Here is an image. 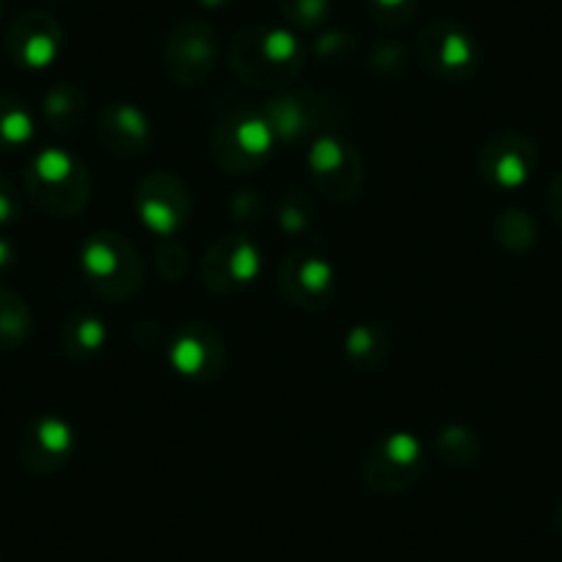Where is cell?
<instances>
[{
  "label": "cell",
  "mask_w": 562,
  "mask_h": 562,
  "mask_svg": "<svg viewBox=\"0 0 562 562\" xmlns=\"http://www.w3.org/2000/svg\"><path fill=\"white\" fill-rule=\"evenodd\" d=\"M229 67L257 89H288L304 69V47L290 31L251 25L232 40Z\"/></svg>",
  "instance_id": "1"
},
{
  "label": "cell",
  "mask_w": 562,
  "mask_h": 562,
  "mask_svg": "<svg viewBox=\"0 0 562 562\" xmlns=\"http://www.w3.org/2000/svg\"><path fill=\"white\" fill-rule=\"evenodd\" d=\"M25 193L45 213L75 218L91 202L89 169L67 149L47 147L25 166Z\"/></svg>",
  "instance_id": "2"
},
{
  "label": "cell",
  "mask_w": 562,
  "mask_h": 562,
  "mask_svg": "<svg viewBox=\"0 0 562 562\" xmlns=\"http://www.w3.org/2000/svg\"><path fill=\"white\" fill-rule=\"evenodd\" d=\"M144 259L119 232H94L80 248V273L86 288L102 301H124L144 284Z\"/></svg>",
  "instance_id": "3"
},
{
  "label": "cell",
  "mask_w": 562,
  "mask_h": 562,
  "mask_svg": "<svg viewBox=\"0 0 562 562\" xmlns=\"http://www.w3.org/2000/svg\"><path fill=\"white\" fill-rule=\"evenodd\" d=\"M276 135V144H301L334 135L348 122V105L323 91H281L259 111Z\"/></svg>",
  "instance_id": "4"
},
{
  "label": "cell",
  "mask_w": 562,
  "mask_h": 562,
  "mask_svg": "<svg viewBox=\"0 0 562 562\" xmlns=\"http://www.w3.org/2000/svg\"><path fill=\"white\" fill-rule=\"evenodd\" d=\"M276 147V135L262 113L235 111L215 124L210 153L226 175H251L262 169Z\"/></svg>",
  "instance_id": "5"
},
{
  "label": "cell",
  "mask_w": 562,
  "mask_h": 562,
  "mask_svg": "<svg viewBox=\"0 0 562 562\" xmlns=\"http://www.w3.org/2000/svg\"><path fill=\"white\" fill-rule=\"evenodd\" d=\"M306 169L315 191L331 202H353L364 188V158L353 140L339 133L312 140L306 149Z\"/></svg>",
  "instance_id": "6"
},
{
  "label": "cell",
  "mask_w": 562,
  "mask_h": 562,
  "mask_svg": "<svg viewBox=\"0 0 562 562\" xmlns=\"http://www.w3.org/2000/svg\"><path fill=\"white\" fill-rule=\"evenodd\" d=\"M425 472V450L411 434H386L367 450L361 461V480L375 494L392 496L414 488Z\"/></svg>",
  "instance_id": "7"
},
{
  "label": "cell",
  "mask_w": 562,
  "mask_h": 562,
  "mask_svg": "<svg viewBox=\"0 0 562 562\" xmlns=\"http://www.w3.org/2000/svg\"><path fill=\"white\" fill-rule=\"evenodd\" d=\"M416 56L425 69L450 83L469 80L480 67V45L463 25L452 20L425 25L416 36Z\"/></svg>",
  "instance_id": "8"
},
{
  "label": "cell",
  "mask_w": 562,
  "mask_h": 562,
  "mask_svg": "<svg viewBox=\"0 0 562 562\" xmlns=\"http://www.w3.org/2000/svg\"><path fill=\"white\" fill-rule=\"evenodd\" d=\"M540 164L538 144L524 130H499L483 144L477 169L485 186L494 191H518L535 177Z\"/></svg>",
  "instance_id": "9"
},
{
  "label": "cell",
  "mask_w": 562,
  "mask_h": 562,
  "mask_svg": "<svg viewBox=\"0 0 562 562\" xmlns=\"http://www.w3.org/2000/svg\"><path fill=\"white\" fill-rule=\"evenodd\" d=\"M166 72L180 86H199L218 64V34L207 20L186 18L171 29L164 50Z\"/></svg>",
  "instance_id": "10"
},
{
  "label": "cell",
  "mask_w": 562,
  "mask_h": 562,
  "mask_svg": "<svg viewBox=\"0 0 562 562\" xmlns=\"http://www.w3.org/2000/svg\"><path fill=\"white\" fill-rule=\"evenodd\" d=\"M262 270V251L246 235H224L204 251L199 276L204 288L218 295H235L254 284Z\"/></svg>",
  "instance_id": "11"
},
{
  "label": "cell",
  "mask_w": 562,
  "mask_h": 562,
  "mask_svg": "<svg viewBox=\"0 0 562 562\" xmlns=\"http://www.w3.org/2000/svg\"><path fill=\"white\" fill-rule=\"evenodd\" d=\"M281 295L306 312H323L337 299V273L323 254L299 248L279 265Z\"/></svg>",
  "instance_id": "12"
},
{
  "label": "cell",
  "mask_w": 562,
  "mask_h": 562,
  "mask_svg": "<svg viewBox=\"0 0 562 562\" xmlns=\"http://www.w3.org/2000/svg\"><path fill=\"white\" fill-rule=\"evenodd\" d=\"M135 204L144 226L158 237H175L188 224L193 210L188 186L169 171H153L144 177L135 191Z\"/></svg>",
  "instance_id": "13"
},
{
  "label": "cell",
  "mask_w": 562,
  "mask_h": 562,
  "mask_svg": "<svg viewBox=\"0 0 562 562\" xmlns=\"http://www.w3.org/2000/svg\"><path fill=\"white\" fill-rule=\"evenodd\" d=\"M75 430L64 416L40 414L29 422L18 439V458L36 477L61 472L75 456Z\"/></svg>",
  "instance_id": "14"
},
{
  "label": "cell",
  "mask_w": 562,
  "mask_h": 562,
  "mask_svg": "<svg viewBox=\"0 0 562 562\" xmlns=\"http://www.w3.org/2000/svg\"><path fill=\"white\" fill-rule=\"evenodd\" d=\"M169 364L182 378L196 383H213L226 370V342L210 323H186L171 334Z\"/></svg>",
  "instance_id": "15"
},
{
  "label": "cell",
  "mask_w": 562,
  "mask_h": 562,
  "mask_svg": "<svg viewBox=\"0 0 562 562\" xmlns=\"http://www.w3.org/2000/svg\"><path fill=\"white\" fill-rule=\"evenodd\" d=\"M64 45L61 23L50 12L31 9L12 20L7 31V56L23 69H45Z\"/></svg>",
  "instance_id": "16"
},
{
  "label": "cell",
  "mask_w": 562,
  "mask_h": 562,
  "mask_svg": "<svg viewBox=\"0 0 562 562\" xmlns=\"http://www.w3.org/2000/svg\"><path fill=\"white\" fill-rule=\"evenodd\" d=\"M97 140L116 158H144L153 147V122L133 102H111L97 119Z\"/></svg>",
  "instance_id": "17"
},
{
  "label": "cell",
  "mask_w": 562,
  "mask_h": 562,
  "mask_svg": "<svg viewBox=\"0 0 562 562\" xmlns=\"http://www.w3.org/2000/svg\"><path fill=\"white\" fill-rule=\"evenodd\" d=\"M345 359L361 372L381 370L383 361L392 353V334L386 326L378 321L356 323L348 334H345Z\"/></svg>",
  "instance_id": "18"
},
{
  "label": "cell",
  "mask_w": 562,
  "mask_h": 562,
  "mask_svg": "<svg viewBox=\"0 0 562 562\" xmlns=\"http://www.w3.org/2000/svg\"><path fill=\"white\" fill-rule=\"evenodd\" d=\"M105 323L91 315V312H75L64 321L61 331H58V345H61V353L69 361H86L97 356L105 348Z\"/></svg>",
  "instance_id": "19"
},
{
  "label": "cell",
  "mask_w": 562,
  "mask_h": 562,
  "mask_svg": "<svg viewBox=\"0 0 562 562\" xmlns=\"http://www.w3.org/2000/svg\"><path fill=\"white\" fill-rule=\"evenodd\" d=\"M42 119L58 135H69L86 122V94L75 83H56L42 100Z\"/></svg>",
  "instance_id": "20"
},
{
  "label": "cell",
  "mask_w": 562,
  "mask_h": 562,
  "mask_svg": "<svg viewBox=\"0 0 562 562\" xmlns=\"http://www.w3.org/2000/svg\"><path fill=\"white\" fill-rule=\"evenodd\" d=\"M34 315L20 293L0 284V350H18L29 342Z\"/></svg>",
  "instance_id": "21"
},
{
  "label": "cell",
  "mask_w": 562,
  "mask_h": 562,
  "mask_svg": "<svg viewBox=\"0 0 562 562\" xmlns=\"http://www.w3.org/2000/svg\"><path fill=\"white\" fill-rule=\"evenodd\" d=\"M36 133V119L31 108L20 97L0 94V149L14 153V149L29 147Z\"/></svg>",
  "instance_id": "22"
},
{
  "label": "cell",
  "mask_w": 562,
  "mask_h": 562,
  "mask_svg": "<svg viewBox=\"0 0 562 562\" xmlns=\"http://www.w3.org/2000/svg\"><path fill=\"white\" fill-rule=\"evenodd\" d=\"M494 237L505 251L529 254L538 243V224L521 207H505L494 218Z\"/></svg>",
  "instance_id": "23"
},
{
  "label": "cell",
  "mask_w": 562,
  "mask_h": 562,
  "mask_svg": "<svg viewBox=\"0 0 562 562\" xmlns=\"http://www.w3.org/2000/svg\"><path fill=\"white\" fill-rule=\"evenodd\" d=\"M436 452H439L447 467L463 469L477 463L480 452H483V441L474 430L463 428V425H447L436 436Z\"/></svg>",
  "instance_id": "24"
},
{
  "label": "cell",
  "mask_w": 562,
  "mask_h": 562,
  "mask_svg": "<svg viewBox=\"0 0 562 562\" xmlns=\"http://www.w3.org/2000/svg\"><path fill=\"white\" fill-rule=\"evenodd\" d=\"M315 204H312L310 196H304L301 191H288L279 202V213H276V221L288 235H306V232L315 226Z\"/></svg>",
  "instance_id": "25"
},
{
  "label": "cell",
  "mask_w": 562,
  "mask_h": 562,
  "mask_svg": "<svg viewBox=\"0 0 562 562\" xmlns=\"http://www.w3.org/2000/svg\"><path fill=\"white\" fill-rule=\"evenodd\" d=\"M279 9L290 25L301 31L323 29L331 14V0H279Z\"/></svg>",
  "instance_id": "26"
},
{
  "label": "cell",
  "mask_w": 562,
  "mask_h": 562,
  "mask_svg": "<svg viewBox=\"0 0 562 562\" xmlns=\"http://www.w3.org/2000/svg\"><path fill=\"white\" fill-rule=\"evenodd\" d=\"M367 69L381 78H400L408 69V50L400 42H381L367 56Z\"/></svg>",
  "instance_id": "27"
},
{
  "label": "cell",
  "mask_w": 562,
  "mask_h": 562,
  "mask_svg": "<svg viewBox=\"0 0 562 562\" xmlns=\"http://www.w3.org/2000/svg\"><path fill=\"white\" fill-rule=\"evenodd\" d=\"M372 20L383 29H405L416 18V0H367Z\"/></svg>",
  "instance_id": "28"
},
{
  "label": "cell",
  "mask_w": 562,
  "mask_h": 562,
  "mask_svg": "<svg viewBox=\"0 0 562 562\" xmlns=\"http://www.w3.org/2000/svg\"><path fill=\"white\" fill-rule=\"evenodd\" d=\"M155 268L164 279L177 281L188 270V251L180 240L175 237H160L155 246Z\"/></svg>",
  "instance_id": "29"
},
{
  "label": "cell",
  "mask_w": 562,
  "mask_h": 562,
  "mask_svg": "<svg viewBox=\"0 0 562 562\" xmlns=\"http://www.w3.org/2000/svg\"><path fill=\"white\" fill-rule=\"evenodd\" d=\"M23 213V199H20L18 186L7 175H0V226L14 224Z\"/></svg>",
  "instance_id": "30"
},
{
  "label": "cell",
  "mask_w": 562,
  "mask_h": 562,
  "mask_svg": "<svg viewBox=\"0 0 562 562\" xmlns=\"http://www.w3.org/2000/svg\"><path fill=\"white\" fill-rule=\"evenodd\" d=\"M315 50H317V56L328 58V61H331V58L345 56V53L353 50V40H350V36H345V34H339V31H328V34H323L321 40H317Z\"/></svg>",
  "instance_id": "31"
},
{
  "label": "cell",
  "mask_w": 562,
  "mask_h": 562,
  "mask_svg": "<svg viewBox=\"0 0 562 562\" xmlns=\"http://www.w3.org/2000/svg\"><path fill=\"white\" fill-rule=\"evenodd\" d=\"M232 207H235L237 221H257V215H262V199L254 196V191H243L232 202Z\"/></svg>",
  "instance_id": "32"
},
{
  "label": "cell",
  "mask_w": 562,
  "mask_h": 562,
  "mask_svg": "<svg viewBox=\"0 0 562 562\" xmlns=\"http://www.w3.org/2000/svg\"><path fill=\"white\" fill-rule=\"evenodd\" d=\"M549 213H551V218H554L557 229L562 232V171L554 177V180H551V188H549Z\"/></svg>",
  "instance_id": "33"
},
{
  "label": "cell",
  "mask_w": 562,
  "mask_h": 562,
  "mask_svg": "<svg viewBox=\"0 0 562 562\" xmlns=\"http://www.w3.org/2000/svg\"><path fill=\"white\" fill-rule=\"evenodd\" d=\"M12 259H14V248L9 246L7 240H0V270L9 268V265H12Z\"/></svg>",
  "instance_id": "34"
},
{
  "label": "cell",
  "mask_w": 562,
  "mask_h": 562,
  "mask_svg": "<svg viewBox=\"0 0 562 562\" xmlns=\"http://www.w3.org/2000/svg\"><path fill=\"white\" fill-rule=\"evenodd\" d=\"M554 527H557V535L562 538V502L557 505V513H554Z\"/></svg>",
  "instance_id": "35"
},
{
  "label": "cell",
  "mask_w": 562,
  "mask_h": 562,
  "mask_svg": "<svg viewBox=\"0 0 562 562\" xmlns=\"http://www.w3.org/2000/svg\"><path fill=\"white\" fill-rule=\"evenodd\" d=\"M199 3H202V7H207V9H221L224 3H229V0H199Z\"/></svg>",
  "instance_id": "36"
},
{
  "label": "cell",
  "mask_w": 562,
  "mask_h": 562,
  "mask_svg": "<svg viewBox=\"0 0 562 562\" xmlns=\"http://www.w3.org/2000/svg\"><path fill=\"white\" fill-rule=\"evenodd\" d=\"M3 12H7V0H0V18H3Z\"/></svg>",
  "instance_id": "37"
}]
</instances>
